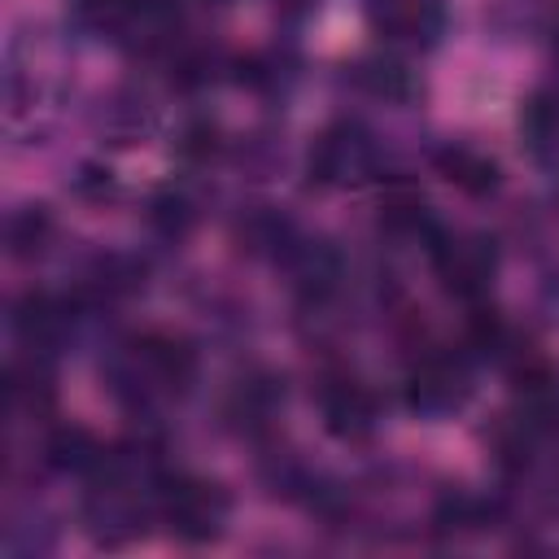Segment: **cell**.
I'll return each instance as SVG.
<instances>
[{
	"label": "cell",
	"mask_w": 559,
	"mask_h": 559,
	"mask_svg": "<svg viewBox=\"0 0 559 559\" xmlns=\"http://www.w3.org/2000/svg\"><path fill=\"white\" fill-rule=\"evenodd\" d=\"M157 511H162V520L170 524L175 537H183V542H210L227 524V493L218 485H210V480L175 476V480H162Z\"/></svg>",
	"instance_id": "1"
},
{
	"label": "cell",
	"mask_w": 559,
	"mask_h": 559,
	"mask_svg": "<svg viewBox=\"0 0 559 559\" xmlns=\"http://www.w3.org/2000/svg\"><path fill=\"white\" fill-rule=\"evenodd\" d=\"M432 262H437V275L445 284V293L463 297V301H480L493 284V271H498V249L489 236L480 231H467V236H441L432 245Z\"/></svg>",
	"instance_id": "2"
},
{
	"label": "cell",
	"mask_w": 559,
	"mask_h": 559,
	"mask_svg": "<svg viewBox=\"0 0 559 559\" xmlns=\"http://www.w3.org/2000/svg\"><path fill=\"white\" fill-rule=\"evenodd\" d=\"M192 349L175 336H144L131 345V376L122 384H135L140 397L148 393H179L192 380Z\"/></svg>",
	"instance_id": "3"
},
{
	"label": "cell",
	"mask_w": 559,
	"mask_h": 559,
	"mask_svg": "<svg viewBox=\"0 0 559 559\" xmlns=\"http://www.w3.org/2000/svg\"><path fill=\"white\" fill-rule=\"evenodd\" d=\"M406 406L419 415H450L467 402V367L450 354H428L406 371Z\"/></svg>",
	"instance_id": "4"
},
{
	"label": "cell",
	"mask_w": 559,
	"mask_h": 559,
	"mask_svg": "<svg viewBox=\"0 0 559 559\" xmlns=\"http://www.w3.org/2000/svg\"><path fill=\"white\" fill-rule=\"evenodd\" d=\"M371 170V140L358 122H336L310 144L314 183H354Z\"/></svg>",
	"instance_id": "5"
},
{
	"label": "cell",
	"mask_w": 559,
	"mask_h": 559,
	"mask_svg": "<svg viewBox=\"0 0 559 559\" xmlns=\"http://www.w3.org/2000/svg\"><path fill=\"white\" fill-rule=\"evenodd\" d=\"M367 22L389 44L428 48L445 26V4L441 0H367Z\"/></svg>",
	"instance_id": "6"
},
{
	"label": "cell",
	"mask_w": 559,
	"mask_h": 559,
	"mask_svg": "<svg viewBox=\"0 0 559 559\" xmlns=\"http://www.w3.org/2000/svg\"><path fill=\"white\" fill-rule=\"evenodd\" d=\"M319 411H323V428L341 441H362L376 432V393L354 380V376H332L323 389H319Z\"/></svg>",
	"instance_id": "7"
},
{
	"label": "cell",
	"mask_w": 559,
	"mask_h": 559,
	"mask_svg": "<svg viewBox=\"0 0 559 559\" xmlns=\"http://www.w3.org/2000/svg\"><path fill=\"white\" fill-rule=\"evenodd\" d=\"M515 419L528 432L559 428V371L550 362H520L515 367Z\"/></svg>",
	"instance_id": "8"
},
{
	"label": "cell",
	"mask_w": 559,
	"mask_h": 559,
	"mask_svg": "<svg viewBox=\"0 0 559 559\" xmlns=\"http://www.w3.org/2000/svg\"><path fill=\"white\" fill-rule=\"evenodd\" d=\"M70 319H74V314H70V301H61V297H52V293H26V297L17 301V310H13V332H17L22 349L48 354L52 345L66 341Z\"/></svg>",
	"instance_id": "9"
},
{
	"label": "cell",
	"mask_w": 559,
	"mask_h": 559,
	"mask_svg": "<svg viewBox=\"0 0 559 559\" xmlns=\"http://www.w3.org/2000/svg\"><path fill=\"white\" fill-rule=\"evenodd\" d=\"M432 162H437V170H441L459 192H467V197H485V192L498 188V162H493L489 153L472 148V144H445V148H437Z\"/></svg>",
	"instance_id": "10"
},
{
	"label": "cell",
	"mask_w": 559,
	"mask_h": 559,
	"mask_svg": "<svg viewBox=\"0 0 559 559\" xmlns=\"http://www.w3.org/2000/svg\"><path fill=\"white\" fill-rule=\"evenodd\" d=\"M520 135L528 144V153L546 157L559 148V96L550 92H533L520 109Z\"/></svg>",
	"instance_id": "11"
},
{
	"label": "cell",
	"mask_w": 559,
	"mask_h": 559,
	"mask_svg": "<svg viewBox=\"0 0 559 559\" xmlns=\"http://www.w3.org/2000/svg\"><path fill=\"white\" fill-rule=\"evenodd\" d=\"M48 463L61 472H96L105 463V450L87 428H57L48 437Z\"/></svg>",
	"instance_id": "12"
},
{
	"label": "cell",
	"mask_w": 559,
	"mask_h": 559,
	"mask_svg": "<svg viewBox=\"0 0 559 559\" xmlns=\"http://www.w3.org/2000/svg\"><path fill=\"white\" fill-rule=\"evenodd\" d=\"M380 227L393 231V236H415V231H428V210H424V197L406 183H393L384 197H380Z\"/></svg>",
	"instance_id": "13"
},
{
	"label": "cell",
	"mask_w": 559,
	"mask_h": 559,
	"mask_svg": "<svg viewBox=\"0 0 559 559\" xmlns=\"http://www.w3.org/2000/svg\"><path fill=\"white\" fill-rule=\"evenodd\" d=\"M293 271H297V288L306 297H323L341 280V258L328 245H301L297 258H293Z\"/></svg>",
	"instance_id": "14"
},
{
	"label": "cell",
	"mask_w": 559,
	"mask_h": 559,
	"mask_svg": "<svg viewBox=\"0 0 559 559\" xmlns=\"http://www.w3.org/2000/svg\"><path fill=\"white\" fill-rule=\"evenodd\" d=\"M354 79H358V87H367L371 96H384V100H406L415 92L411 70L402 61H393V57H367V61H358L354 66Z\"/></svg>",
	"instance_id": "15"
},
{
	"label": "cell",
	"mask_w": 559,
	"mask_h": 559,
	"mask_svg": "<svg viewBox=\"0 0 559 559\" xmlns=\"http://www.w3.org/2000/svg\"><path fill=\"white\" fill-rule=\"evenodd\" d=\"M48 231H52V223H48L44 205H26V210H17V214L9 218V249H13L17 258H31V253L44 249Z\"/></svg>",
	"instance_id": "16"
},
{
	"label": "cell",
	"mask_w": 559,
	"mask_h": 559,
	"mask_svg": "<svg viewBox=\"0 0 559 559\" xmlns=\"http://www.w3.org/2000/svg\"><path fill=\"white\" fill-rule=\"evenodd\" d=\"M74 13L87 31H118L135 13V0H74Z\"/></svg>",
	"instance_id": "17"
},
{
	"label": "cell",
	"mask_w": 559,
	"mask_h": 559,
	"mask_svg": "<svg viewBox=\"0 0 559 559\" xmlns=\"http://www.w3.org/2000/svg\"><path fill=\"white\" fill-rule=\"evenodd\" d=\"M188 223H192V210H188V201H183L179 192H162V197L153 201V227H157V231L183 236Z\"/></svg>",
	"instance_id": "18"
},
{
	"label": "cell",
	"mask_w": 559,
	"mask_h": 559,
	"mask_svg": "<svg viewBox=\"0 0 559 559\" xmlns=\"http://www.w3.org/2000/svg\"><path fill=\"white\" fill-rule=\"evenodd\" d=\"M555 52H559V31H555Z\"/></svg>",
	"instance_id": "19"
}]
</instances>
